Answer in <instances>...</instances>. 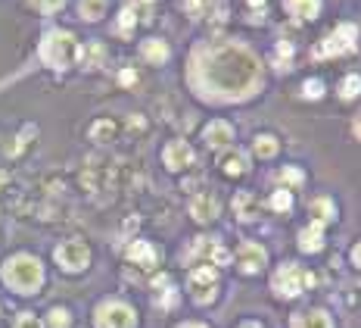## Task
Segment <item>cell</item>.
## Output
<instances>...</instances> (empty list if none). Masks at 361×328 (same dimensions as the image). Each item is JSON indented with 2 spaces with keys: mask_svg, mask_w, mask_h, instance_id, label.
<instances>
[{
  "mask_svg": "<svg viewBox=\"0 0 361 328\" xmlns=\"http://www.w3.org/2000/svg\"><path fill=\"white\" fill-rule=\"evenodd\" d=\"M190 82L209 100H246L261 88V69L243 44L215 41L194 54Z\"/></svg>",
  "mask_w": 361,
  "mask_h": 328,
  "instance_id": "cell-1",
  "label": "cell"
},
{
  "mask_svg": "<svg viewBox=\"0 0 361 328\" xmlns=\"http://www.w3.org/2000/svg\"><path fill=\"white\" fill-rule=\"evenodd\" d=\"M3 281L13 287L16 294H34V291L44 285V269H40V263L34 260V256L19 253V256L7 260V266H3Z\"/></svg>",
  "mask_w": 361,
  "mask_h": 328,
  "instance_id": "cell-2",
  "label": "cell"
},
{
  "mask_svg": "<svg viewBox=\"0 0 361 328\" xmlns=\"http://www.w3.org/2000/svg\"><path fill=\"white\" fill-rule=\"evenodd\" d=\"M78 44L69 32H50L44 41H40V60L54 69H66L78 60Z\"/></svg>",
  "mask_w": 361,
  "mask_h": 328,
  "instance_id": "cell-3",
  "label": "cell"
},
{
  "mask_svg": "<svg viewBox=\"0 0 361 328\" xmlns=\"http://www.w3.org/2000/svg\"><path fill=\"white\" fill-rule=\"evenodd\" d=\"M305 285H312V275H305L296 263H283L271 278V287H275L277 297H299Z\"/></svg>",
  "mask_w": 361,
  "mask_h": 328,
  "instance_id": "cell-4",
  "label": "cell"
},
{
  "mask_svg": "<svg viewBox=\"0 0 361 328\" xmlns=\"http://www.w3.org/2000/svg\"><path fill=\"white\" fill-rule=\"evenodd\" d=\"M355 44H358V28L355 25H340L334 34H327L318 47H314V56L324 60V56H340V54H352Z\"/></svg>",
  "mask_w": 361,
  "mask_h": 328,
  "instance_id": "cell-5",
  "label": "cell"
},
{
  "mask_svg": "<svg viewBox=\"0 0 361 328\" xmlns=\"http://www.w3.org/2000/svg\"><path fill=\"white\" fill-rule=\"evenodd\" d=\"M94 325L97 328H134V309L121 300H106L97 307Z\"/></svg>",
  "mask_w": 361,
  "mask_h": 328,
  "instance_id": "cell-6",
  "label": "cell"
},
{
  "mask_svg": "<svg viewBox=\"0 0 361 328\" xmlns=\"http://www.w3.org/2000/svg\"><path fill=\"white\" fill-rule=\"evenodd\" d=\"M187 287H190V294H194L196 303H212L215 294H218V272H215L212 266L194 269L187 278Z\"/></svg>",
  "mask_w": 361,
  "mask_h": 328,
  "instance_id": "cell-7",
  "label": "cell"
},
{
  "mask_svg": "<svg viewBox=\"0 0 361 328\" xmlns=\"http://www.w3.org/2000/svg\"><path fill=\"white\" fill-rule=\"evenodd\" d=\"M54 256L66 272H81V269L91 263V250H87V244H81V241H66V244H60Z\"/></svg>",
  "mask_w": 361,
  "mask_h": 328,
  "instance_id": "cell-8",
  "label": "cell"
},
{
  "mask_svg": "<svg viewBox=\"0 0 361 328\" xmlns=\"http://www.w3.org/2000/svg\"><path fill=\"white\" fill-rule=\"evenodd\" d=\"M162 160H165V166L168 169H187V166H194V160H196V153H194V147H190L187 141H172L165 147V153H162Z\"/></svg>",
  "mask_w": 361,
  "mask_h": 328,
  "instance_id": "cell-9",
  "label": "cell"
},
{
  "mask_svg": "<svg viewBox=\"0 0 361 328\" xmlns=\"http://www.w3.org/2000/svg\"><path fill=\"white\" fill-rule=\"evenodd\" d=\"M237 266H240L246 275L259 272V269L265 266V247L253 244V241H246V244H240V250H237Z\"/></svg>",
  "mask_w": 361,
  "mask_h": 328,
  "instance_id": "cell-10",
  "label": "cell"
},
{
  "mask_svg": "<svg viewBox=\"0 0 361 328\" xmlns=\"http://www.w3.org/2000/svg\"><path fill=\"white\" fill-rule=\"evenodd\" d=\"M190 216H194L196 222H212V219L218 216V197L209 191L196 194V197L190 200Z\"/></svg>",
  "mask_w": 361,
  "mask_h": 328,
  "instance_id": "cell-11",
  "label": "cell"
},
{
  "mask_svg": "<svg viewBox=\"0 0 361 328\" xmlns=\"http://www.w3.org/2000/svg\"><path fill=\"white\" fill-rule=\"evenodd\" d=\"M128 260L134 263V266H143V269H153L156 266V247L150 244V241H134L131 247H128Z\"/></svg>",
  "mask_w": 361,
  "mask_h": 328,
  "instance_id": "cell-12",
  "label": "cell"
},
{
  "mask_svg": "<svg viewBox=\"0 0 361 328\" xmlns=\"http://www.w3.org/2000/svg\"><path fill=\"white\" fill-rule=\"evenodd\" d=\"M202 138H206V144H209V147H228V144L234 141V129H231L228 122H221V119H215V122H209V125H206Z\"/></svg>",
  "mask_w": 361,
  "mask_h": 328,
  "instance_id": "cell-13",
  "label": "cell"
},
{
  "mask_svg": "<svg viewBox=\"0 0 361 328\" xmlns=\"http://www.w3.org/2000/svg\"><path fill=\"white\" fill-rule=\"evenodd\" d=\"M321 244H324V222L321 219H312V226L299 234V247L305 253H318L321 250Z\"/></svg>",
  "mask_w": 361,
  "mask_h": 328,
  "instance_id": "cell-14",
  "label": "cell"
},
{
  "mask_svg": "<svg viewBox=\"0 0 361 328\" xmlns=\"http://www.w3.org/2000/svg\"><path fill=\"white\" fill-rule=\"evenodd\" d=\"M293 328H334V322L324 309H312V313L293 316Z\"/></svg>",
  "mask_w": 361,
  "mask_h": 328,
  "instance_id": "cell-15",
  "label": "cell"
},
{
  "mask_svg": "<svg viewBox=\"0 0 361 328\" xmlns=\"http://www.w3.org/2000/svg\"><path fill=\"white\" fill-rule=\"evenodd\" d=\"M141 54H143V60H150L153 66H162V63L168 60V44L159 41V38H150V41H143Z\"/></svg>",
  "mask_w": 361,
  "mask_h": 328,
  "instance_id": "cell-16",
  "label": "cell"
},
{
  "mask_svg": "<svg viewBox=\"0 0 361 328\" xmlns=\"http://www.w3.org/2000/svg\"><path fill=\"white\" fill-rule=\"evenodd\" d=\"M234 210H237V216H240L243 222H249V219L259 216V200H255L249 191H240L234 197Z\"/></svg>",
  "mask_w": 361,
  "mask_h": 328,
  "instance_id": "cell-17",
  "label": "cell"
},
{
  "mask_svg": "<svg viewBox=\"0 0 361 328\" xmlns=\"http://www.w3.org/2000/svg\"><path fill=\"white\" fill-rule=\"evenodd\" d=\"M287 10L299 19H314L321 10V0H287Z\"/></svg>",
  "mask_w": 361,
  "mask_h": 328,
  "instance_id": "cell-18",
  "label": "cell"
},
{
  "mask_svg": "<svg viewBox=\"0 0 361 328\" xmlns=\"http://www.w3.org/2000/svg\"><path fill=\"white\" fill-rule=\"evenodd\" d=\"M253 151H255V157L268 160V157H275V153L281 151V144H277V138H271V135H259L253 141Z\"/></svg>",
  "mask_w": 361,
  "mask_h": 328,
  "instance_id": "cell-19",
  "label": "cell"
},
{
  "mask_svg": "<svg viewBox=\"0 0 361 328\" xmlns=\"http://www.w3.org/2000/svg\"><path fill=\"white\" fill-rule=\"evenodd\" d=\"M221 169L228 172V175H243V172H246V157H243L240 151L224 153V157H221Z\"/></svg>",
  "mask_w": 361,
  "mask_h": 328,
  "instance_id": "cell-20",
  "label": "cell"
},
{
  "mask_svg": "<svg viewBox=\"0 0 361 328\" xmlns=\"http://www.w3.org/2000/svg\"><path fill=\"white\" fill-rule=\"evenodd\" d=\"M91 138H94V141H100V144L113 141V138H115V122H113V119H100V122H94Z\"/></svg>",
  "mask_w": 361,
  "mask_h": 328,
  "instance_id": "cell-21",
  "label": "cell"
},
{
  "mask_svg": "<svg viewBox=\"0 0 361 328\" xmlns=\"http://www.w3.org/2000/svg\"><path fill=\"white\" fill-rule=\"evenodd\" d=\"M81 16H84V19H100L103 16V10H106V0H81Z\"/></svg>",
  "mask_w": 361,
  "mask_h": 328,
  "instance_id": "cell-22",
  "label": "cell"
},
{
  "mask_svg": "<svg viewBox=\"0 0 361 328\" xmlns=\"http://www.w3.org/2000/svg\"><path fill=\"white\" fill-rule=\"evenodd\" d=\"M312 212H314V219H321V222H330V219H336V206L330 204V200H324V197L314 200Z\"/></svg>",
  "mask_w": 361,
  "mask_h": 328,
  "instance_id": "cell-23",
  "label": "cell"
},
{
  "mask_svg": "<svg viewBox=\"0 0 361 328\" xmlns=\"http://www.w3.org/2000/svg\"><path fill=\"white\" fill-rule=\"evenodd\" d=\"M340 94L346 97V100H352V97H358V94H361V78H358V76H349V78H342V85H340Z\"/></svg>",
  "mask_w": 361,
  "mask_h": 328,
  "instance_id": "cell-24",
  "label": "cell"
},
{
  "mask_svg": "<svg viewBox=\"0 0 361 328\" xmlns=\"http://www.w3.org/2000/svg\"><path fill=\"white\" fill-rule=\"evenodd\" d=\"M78 56H81L84 66H97V63L103 60V47H100V44H91L87 50H78Z\"/></svg>",
  "mask_w": 361,
  "mask_h": 328,
  "instance_id": "cell-25",
  "label": "cell"
},
{
  "mask_svg": "<svg viewBox=\"0 0 361 328\" xmlns=\"http://www.w3.org/2000/svg\"><path fill=\"white\" fill-rule=\"evenodd\" d=\"M271 206H275L277 212H290V206H293V194L283 188V191H277L275 197H271Z\"/></svg>",
  "mask_w": 361,
  "mask_h": 328,
  "instance_id": "cell-26",
  "label": "cell"
},
{
  "mask_svg": "<svg viewBox=\"0 0 361 328\" xmlns=\"http://www.w3.org/2000/svg\"><path fill=\"white\" fill-rule=\"evenodd\" d=\"M50 328H69V309H54L50 313Z\"/></svg>",
  "mask_w": 361,
  "mask_h": 328,
  "instance_id": "cell-27",
  "label": "cell"
},
{
  "mask_svg": "<svg viewBox=\"0 0 361 328\" xmlns=\"http://www.w3.org/2000/svg\"><path fill=\"white\" fill-rule=\"evenodd\" d=\"M302 94L312 97V100H318V97L324 94V85L318 82V78H314V82H305V85H302Z\"/></svg>",
  "mask_w": 361,
  "mask_h": 328,
  "instance_id": "cell-28",
  "label": "cell"
},
{
  "mask_svg": "<svg viewBox=\"0 0 361 328\" xmlns=\"http://www.w3.org/2000/svg\"><path fill=\"white\" fill-rule=\"evenodd\" d=\"M131 28H134V10L125 7L119 16V32H131Z\"/></svg>",
  "mask_w": 361,
  "mask_h": 328,
  "instance_id": "cell-29",
  "label": "cell"
},
{
  "mask_svg": "<svg viewBox=\"0 0 361 328\" xmlns=\"http://www.w3.org/2000/svg\"><path fill=\"white\" fill-rule=\"evenodd\" d=\"M16 328H40V322L34 319L32 313H22L19 319H16Z\"/></svg>",
  "mask_w": 361,
  "mask_h": 328,
  "instance_id": "cell-30",
  "label": "cell"
},
{
  "mask_svg": "<svg viewBox=\"0 0 361 328\" xmlns=\"http://www.w3.org/2000/svg\"><path fill=\"white\" fill-rule=\"evenodd\" d=\"M206 3H209V0H187V13H190V16H202Z\"/></svg>",
  "mask_w": 361,
  "mask_h": 328,
  "instance_id": "cell-31",
  "label": "cell"
},
{
  "mask_svg": "<svg viewBox=\"0 0 361 328\" xmlns=\"http://www.w3.org/2000/svg\"><path fill=\"white\" fill-rule=\"evenodd\" d=\"M119 82H121V85H137V72H134V69H121V72H119Z\"/></svg>",
  "mask_w": 361,
  "mask_h": 328,
  "instance_id": "cell-32",
  "label": "cell"
},
{
  "mask_svg": "<svg viewBox=\"0 0 361 328\" xmlns=\"http://www.w3.org/2000/svg\"><path fill=\"white\" fill-rule=\"evenodd\" d=\"M38 7H40V10H47V13H54V10L62 7V0H38Z\"/></svg>",
  "mask_w": 361,
  "mask_h": 328,
  "instance_id": "cell-33",
  "label": "cell"
},
{
  "mask_svg": "<svg viewBox=\"0 0 361 328\" xmlns=\"http://www.w3.org/2000/svg\"><path fill=\"white\" fill-rule=\"evenodd\" d=\"M281 178H287V182L299 185V182H302V172H299V169H283V175H281Z\"/></svg>",
  "mask_w": 361,
  "mask_h": 328,
  "instance_id": "cell-34",
  "label": "cell"
},
{
  "mask_svg": "<svg viewBox=\"0 0 361 328\" xmlns=\"http://www.w3.org/2000/svg\"><path fill=\"white\" fill-rule=\"evenodd\" d=\"M352 263H355V266H361V241L355 244V250H352Z\"/></svg>",
  "mask_w": 361,
  "mask_h": 328,
  "instance_id": "cell-35",
  "label": "cell"
},
{
  "mask_svg": "<svg viewBox=\"0 0 361 328\" xmlns=\"http://www.w3.org/2000/svg\"><path fill=\"white\" fill-rule=\"evenodd\" d=\"M180 328H206V325H196V322H187V325H180Z\"/></svg>",
  "mask_w": 361,
  "mask_h": 328,
  "instance_id": "cell-36",
  "label": "cell"
},
{
  "mask_svg": "<svg viewBox=\"0 0 361 328\" xmlns=\"http://www.w3.org/2000/svg\"><path fill=\"white\" fill-rule=\"evenodd\" d=\"M240 328H261V325H255V322H246V325H240Z\"/></svg>",
  "mask_w": 361,
  "mask_h": 328,
  "instance_id": "cell-37",
  "label": "cell"
},
{
  "mask_svg": "<svg viewBox=\"0 0 361 328\" xmlns=\"http://www.w3.org/2000/svg\"><path fill=\"white\" fill-rule=\"evenodd\" d=\"M249 3H253V7H261V3H265V0H249Z\"/></svg>",
  "mask_w": 361,
  "mask_h": 328,
  "instance_id": "cell-38",
  "label": "cell"
},
{
  "mask_svg": "<svg viewBox=\"0 0 361 328\" xmlns=\"http://www.w3.org/2000/svg\"><path fill=\"white\" fill-rule=\"evenodd\" d=\"M355 135H358V138H361V122H355Z\"/></svg>",
  "mask_w": 361,
  "mask_h": 328,
  "instance_id": "cell-39",
  "label": "cell"
},
{
  "mask_svg": "<svg viewBox=\"0 0 361 328\" xmlns=\"http://www.w3.org/2000/svg\"><path fill=\"white\" fill-rule=\"evenodd\" d=\"M3 185H7V175H0V188H3Z\"/></svg>",
  "mask_w": 361,
  "mask_h": 328,
  "instance_id": "cell-40",
  "label": "cell"
}]
</instances>
